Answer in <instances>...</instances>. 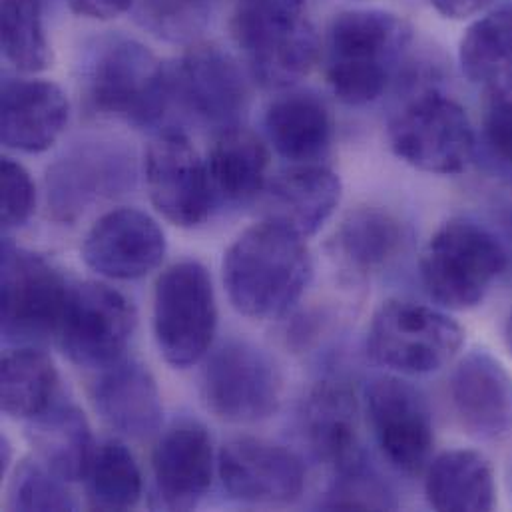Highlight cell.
I'll return each instance as SVG.
<instances>
[{
	"label": "cell",
	"instance_id": "cell-37",
	"mask_svg": "<svg viewBox=\"0 0 512 512\" xmlns=\"http://www.w3.org/2000/svg\"><path fill=\"white\" fill-rule=\"evenodd\" d=\"M0 176H2V228L6 232L18 230L34 214V206H36L34 182L30 174L24 170V166L10 158H2Z\"/></svg>",
	"mask_w": 512,
	"mask_h": 512
},
{
	"label": "cell",
	"instance_id": "cell-35",
	"mask_svg": "<svg viewBox=\"0 0 512 512\" xmlns=\"http://www.w3.org/2000/svg\"><path fill=\"white\" fill-rule=\"evenodd\" d=\"M323 507L331 511H389L397 507V501L387 483L365 465L337 475Z\"/></svg>",
	"mask_w": 512,
	"mask_h": 512
},
{
	"label": "cell",
	"instance_id": "cell-3",
	"mask_svg": "<svg viewBox=\"0 0 512 512\" xmlns=\"http://www.w3.org/2000/svg\"><path fill=\"white\" fill-rule=\"evenodd\" d=\"M411 36V26L385 10L337 14L325 38V74L333 94L349 106L375 102L385 92Z\"/></svg>",
	"mask_w": 512,
	"mask_h": 512
},
{
	"label": "cell",
	"instance_id": "cell-6",
	"mask_svg": "<svg viewBox=\"0 0 512 512\" xmlns=\"http://www.w3.org/2000/svg\"><path fill=\"white\" fill-rule=\"evenodd\" d=\"M463 327L445 311L413 301H385L367 331V351L401 375H427L447 367L461 351Z\"/></svg>",
	"mask_w": 512,
	"mask_h": 512
},
{
	"label": "cell",
	"instance_id": "cell-38",
	"mask_svg": "<svg viewBox=\"0 0 512 512\" xmlns=\"http://www.w3.org/2000/svg\"><path fill=\"white\" fill-rule=\"evenodd\" d=\"M68 8L84 18L110 20L132 8L134 0H64Z\"/></svg>",
	"mask_w": 512,
	"mask_h": 512
},
{
	"label": "cell",
	"instance_id": "cell-23",
	"mask_svg": "<svg viewBox=\"0 0 512 512\" xmlns=\"http://www.w3.org/2000/svg\"><path fill=\"white\" fill-rule=\"evenodd\" d=\"M265 220L301 238L315 236L341 202V180L319 164H301L265 186Z\"/></svg>",
	"mask_w": 512,
	"mask_h": 512
},
{
	"label": "cell",
	"instance_id": "cell-15",
	"mask_svg": "<svg viewBox=\"0 0 512 512\" xmlns=\"http://www.w3.org/2000/svg\"><path fill=\"white\" fill-rule=\"evenodd\" d=\"M218 471L226 493L248 505H289L305 489L301 459L281 445L254 437L224 445Z\"/></svg>",
	"mask_w": 512,
	"mask_h": 512
},
{
	"label": "cell",
	"instance_id": "cell-29",
	"mask_svg": "<svg viewBox=\"0 0 512 512\" xmlns=\"http://www.w3.org/2000/svg\"><path fill=\"white\" fill-rule=\"evenodd\" d=\"M58 399V371L52 359L22 345L8 351L0 365V405L12 419L30 421Z\"/></svg>",
	"mask_w": 512,
	"mask_h": 512
},
{
	"label": "cell",
	"instance_id": "cell-33",
	"mask_svg": "<svg viewBox=\"0 0 512 512\" xmlns=\"http://www.w3.org/2000/svg\"><path fill=\"white\" fill-rule=\"evenodd\" d=\"M222 0H134L132 10L140 24L160 38L186 42L208 24Z\"/></svg>",
	"mask_w": 512,
	"mask_h": 512
},
{
	"label": "cell",
	"instance_id": "cell-24",
	"mask_svg": "<svg viewBox=\"0 0 512 512\" xmlns=\"http://www.w3.org/2000/svg\"><path fill=\"white\" fill-rule=\"evenodd\" d=\"M265 132L275 152L301 166L325 158L333 140L327 104L311 92H289L273 100L265 112Z\"/></svg>",
	"mask_w": 512,
	"mask_h": 512
},
{
	"label": "cell",
	"instance_id": "cell-12",
	"mask_svg": "<svg viewBox=\"0 0 512 512\" xmlns=\"http://www.w3.org/2000/svg\"><path fill=\"white\" fill-rule=\"evenodd\" d=\"M172 102L198 122L224 132L242 126L250 106L248 80L238 60L214 44L190 48L170 66Z\"/></svg>",
	"mask_w": 512,
	"mask_h": 512
},
{
	"label": "cell",
	"instance_id": "cell-14",
	"mask_svg": "<svg viewBox=\"0 0 512 512\" xmlns=\"http://www.w3.org/2000/svg\"><path fill=\"white\" fill-rule=\"evenodd\" d=\"M146 188L154 208L178 228L204 224L216 206L208 164L180 132H164L150 144Z\"/></svg>",
	"mask_w": 512,
	"mask_h": 512
},
{
	"label": "cell",
	"instance_id": "cell-40",
	"mask_svg": "<svg viewBox=\"0 0 512 512\" xmlns=\"http://www.w3.org/2000/svg\"><path fill=\"white\" fill-rule=\"evenodd\" d=\"M507 337H509V345H511L512 349V315L511 319H509V331H507Z\"/></svg>",
	"mask_w": 512,
	"mask_h": 512
},
{
	"label": "cell",
	"instance_id": "cell-39",
	"mask_svg": "<svg viewBox=\"0 0 512 512\" xmlns=\"http://www.w3.org/2000/svg\"><path fill=\"white\" fill-rule=\"evenodd\" d=\"M493 0H433L435 8L447 18H467L483 8H487Z\"/></svg>",
	"mask_w": 512,
	"mask_h": 512
},
{
	"label": "cell",
	"instance_id": "cell-36",
	"mask_svg": "<svg viewBox=\"0 0 512 512\" xmlns=\"http://www.w3.org/2000/svg\"><path fill=\"white\" fill-rule=\"evenodd\" d=\"M481 152L499 174L512 176V100L491 96L481 124Z\"/></svg>",
	"mask_w": 512,
	"mask_h": 512
},
{
	"label": "cell",
	"instance_id": "cell-16",
	"mask_svg": "<svg viewBox=\"0 0 512 512\" xmlns=\"http://www.w3.org/2000/svg\"><path fill=\"white\" fill-rule=\"evenodd\" d=\"M214 439L194 419L176 421L160 437L152 455L154 499L166 511H190L214 481Z\"/></svg>",
	"mask_w": 512,
	"mask_h": 512
},
{
	"label": "cell",
	"instance_id": "cell-13",
	"mask_svg": "<svg viewBox=\"0 0 512 512\" xmlns=\"http://www.w3.org/2000/svg\"><path fill=\"white\" fill-rule=\"evenodd\" d=\"M365 403L373 437L387 463L405 475L427 469L435 427L421 391L399 377H377L365 391Z\"/></svg>",
	"mask_w": 512,
	"mask_h": 512
},
{
	"label": "cell",
	"instance_id": "cell-34",
	"mask_svg": "<svg viewBox=\"0 0 512 512\" xmlns=\"http://www.w3.org/2000/svg\"><path fill=\"white\" fill-rule=\"evenodd\" d=\"M64 483L40 459H26L10 481L8 507L12 511H74L76 501Z\"/></svg>",
	"mask_w": 512,
	"mask_h": 512
},
{
	"label": "cell",
	"instance_id": "cell-19",
	"mask_svg": "<svg viewBox=\"0 0 512 512\" xmlns=\"http://www.w3.org/2000/svg\"><path fill=\"white\" fill-rule=\"evenodd\" d=\"M461 427L479 441H501L512 433L511 371L489 351H471L449 383Z\"/></svg>",
	"mask_w": 512,
	"mask_h": 512
},
{
	"label": "cell",
	"instance_id": "cell-18",
	"mask_svg": "<svg viewBox=\"0 0 512 512\" xmlns=\"http://www.w3.org/2000/svg\"><path fill=\"white\" fill-rule=\"evenodd\" d=\"M166 256V236L146 212L118 208L104 214L86 234L84 263L110 279H140Z\"/></svg>",
	"mask_w": 512,
	"mask_h": 512
},
{
	"label": "cell",
	"instance_id": "cell-2",
	"mask_svg": "<svg viewBox=\"0 0 512 512\" xmlns=\"http://www.w3.org/2000/svg\"><path fill=\"white\" fill-rule=\"evenodd\" d=\"M82 90L96 114L136 128L160 124L174 104L170 66L142 42L122 34L104 36L88 50Z\"/></svg>",
	"mask_w": 512,
	"mask_h": 512
},
{
	"label": "cell",
	"instance_id": "cell-7",
	"mask_svg": "<svg viewBox=\"0 0 512 512\" xmlns=\"http://www.w3.org/2000/svg\"><path fill=\"white\" fill-rule=\"evenodd\" d=\"M218 329L216 291L198 261L168 267L154 289V333L164 359L180 369L196 365L212 347Z\"/></svg>",
	"mask_w": 512,
	"mask_h": 512
},
{
	"label": "cell",
	"instance_id": "cell-28",
	"mask_svg": "<svg viewBox=\"0 0 512 512\" xmlns=\"http://www.w3.org/2000/svg\"><path fill=\"white\" fill-rule=\"evenodd\" d=\"M465 76L491 96L512 92V6L475 20L461 40Z\"/></svg>",
	"mask_w": 512,
	"mask_h": 512
},
{
	"label": "cell",
	"instance_id": "cell-21",
	"mask_svg": "<svg viewBox=\"0 0 512 512\" xmlns=\"http://www.w3.org/2000/svg\"><path fill=\"white\" fill-rule=\"evenodd\" d=\"M303 427L313 453L335 475L367 465L361 443L359 405L345 383L323 381L313 389L305 405Z\"/></svg>",
	"mask_w": 512,
	"mask_h": 512
},
{
	"label": "cell",
	"instance_id": "cell-31",
	"mask_svg": "<svg viewBox=\"0 0 512 512\" xmlns=\"http://www.w3.org/2000/svg\"><path fill=\"white\" fill-rule=\"evenodd\" d=\"M86 485L90 507L96 511H128L142 499L140 467L118 439H108L96 447Z\"/></svg>",
	"mask_w": 512,
	"mask_h": 512
},
{
	"label": "cell",
	"instance_id": "cell-32",
	"mask_svg": "<svg viewBox=\"0 0 512 512\" xmlns=\"http://www.w3.org/2000/svg\"><path fill=\"white\" fill-rule=\"evenodd\" d=\"M2 52L20 72H40L50 66L40 0H2Z\"/></svg>",
	"mask_w": 512,
	"mask_h": 512
},
{
	"label": "cell",
	"instance_id": "cell-1",
	"mask_svg": "<svg viewBox=\"0 0 512 512\" xmlns=\"http://www.w3.org/2000/svg\"><path fill=\"white\" fill-rule=\"evenodd\" d=\"M313 277L305 238L263 220L248 228L224 257L232 305L252 319H277L295 307Z\"/></svg>",
	"mask_w": 512,
	"mask_h": 512
},
{
	"label": "cell",
	"instance_id": "cell-9",
	"mask_svg": "<svg viewBox=\"0 0 512 512\" xmlns=\"http://www.w3.org/2000/svg\"><path fill=\"white\" fill-rule=\"evenodd\" d=\"M70 285L40 254L2 242V337L12 345H34L56 337Z\"/></svg>",
	"mask_w": 512,
	"mask_h": 512
},
{
	"label": "cell",
	"instance_id": "cell-26",
	"mask_svg": "<svg viewBox=\"0 0 512 512\" xmlns=\"http://www.w3.org/2000/svg\"><path fill=\"white\" fill-rule=\"evenodd\" d=\"M206 164L216 206L250 204L267 186L269 152L248 128L236 126L220 132Z\"/></svg>",
	"mask_w": 512,
	"mask_h": 512
},
{
	"label": "cell",
	"instance_id": "cell-17",
	"mask_svg": "<svg viewBox=\"0 0 512 512\" xmlns=\"http://www.w3.org/2000/svg\"><path fill=\"white\" fill-rule=\"evenodd\" d=\"M130 180L132 162L116 146L100 142L78 146L48 170V210L58 222H76L84 210L116 196Z\"/></svg>",
	"mask_w": 512,
	"mask_h": 512
},
{
	"label": "cell",
	"instance_id": "cell-4",
	"mask_svg": "<svg viewBox=\"0 0 512 512\" xmlns=\"http://www.w3.org/2000/svg\"><path fill=\"white\" fill-rule=\"evenodd\" d=\"M305 0H238L232 34L250 72L267 90L303 80L317 62L319 38L303 14Z\"/></svg>",
	"mask_w": 512,
	"mask_h": 512
},
{
	"label": "cell",
	"instance_id": "cell-10",
	"mask_svg": "<svg viewBox=\"0 0 512 512\" xmlns=\"http://www.w3.org/2000/svg\"><path fill=\"white\" fill-rule=\"evenodd\" d=\"M281 373L275 361L246 339L222 343L202 373L206 407L222 421L248 425L269 419L281 403Z\"/></svg>",
	"mask_w": 512,
	"mask_h": 512
},
{
	"label": "cell",
	"instance_id": "cell-30",
	"mask_svg": "<svg viewBox=\"0 0 512 512\" xmlns=\"http://www.w3.org/2000/svg\"><path fill=\"white\" fill-rule=\"evenodd\" d=\"M407 244V228L393 214L377 208H361L347 216L335 236L341 259L357 273H373L401 256Z\"/></svg>",
	"mask_w": 512,
	"mask_h": 512
},
{
	"label": "cell",
	"instance_id": "cell-25",
	"mask_svg": "<svg viewBox=\"0 0 512 512\" xmlns=\"http://www.w3.org/2000/svg\"><path fill=\"white\" fill-rule=\"evenodd\" d=\"M26 435L38 459L62 481L86 479L96 447L88 419L76 405L58 397L44 413L28 421Z\"/></svg>",
	"mask_w": 512,
	"mask_h": 512
},
{
	"label": "cell",
	"instance_id": "cell-20",
	"mask_svg": "<svg viewBox=\"0 0 512 512\" xmlns=\"http://www.w3.org/2000/svg\"><path fill=\"white\" fill-rule=\"evenodd\" d=\"M70 116L68 98L50 80L6 78L2 82L0 136L10 150L46 152L64 132Z\"/></svg>",
	"mask_w": 512,
	"mask_h": 512
},
{
	"label": "cell",
	"instance_id": "cell-5",
	"mask_svg": "<svg viewBox=\"0 0 512 512\" xmlns=\"http://www.w3.org/2000/svg\"><path fill=\"white\" fill-rule=\"evenodd\" d=\"M509 267V254L487 228L451 220L437 230L421 257V281L443 307L465 311L485 301Z\"/></svg>",
	"mask_w": 512,
	"mask_h": 512
},
{
	"label": "cell",
	"instance_id": "cell-22",
	"mask_svg": "<svg viewBox=\"0 0 512 512\" xmlns=\"http://www.w3.org/2000/svg\"><path fill=\"white\" fill-rule=\"evenodd\" d=\"M92 399L104 423L124 437L146 439L162 427L164 407L156 379L134 359L104 369Z\"/></svg>",
	"mask_w": 512,
	"mask_h": 512
},
{
	"label": "cell",
	"instance_id": "cell-11",
	"mask_svg": "<svg viewBox=\"0 0 512 512\" xmlns=\"http://www.w3.org/2000/svg\"><path fill=\"white\" fill-rule=\"evenodd\" d=\"M136 323V309L126 295L86 281L70 287L56 339L74 365L104 371L124 359Z\"/></svg>",
	"mask_w": 512,
	"mask_h": 512
},
{
	"label": "cell",
	"instance_id": "cell-8",
	"mask_svg": "<svg viewBox=\"0 0 512 512\" xmlns=\"http://www.w3.org/2000/svg\"><path fill=\"white\" fill-rule=\"evenodd\" d=\"M389 142L403 162L439 176L465 172L477 150L467 112L437 90L417 94L393 116Z\"/></svg>",
	"mask_w": 512,
	"mask_h": 512
},
{
	"label": "cell",
	"instance_id": "cell-27",
	"mask_svg": "<svg viewBox=\"0 0 512 512\" xmlns=\"http://www.w3.org/2000/svg\"><path fill=\"white\" fill-rule=\"evenodd\" d=\"M425 495L435 511H493L497 503L495 471L477 451H447L431 461Z\"/></svg>",
	"mask_w": 512,
	"mask_h": 512
}]
</instances>
